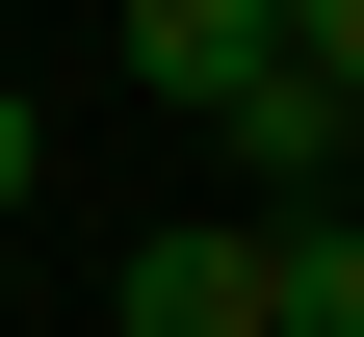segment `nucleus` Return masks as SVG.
<instances>
[{
    "mask_svg": "<svg viewBox=\"0 0 364 337\" xmlns=\"http://www.w3.org/2000/svg\"><path fill=\"white\" fill-rule=\"evenodd\" d=\"M287 78H312L338 130H364V0H287Z\"/></svg>",
    "mask_w": 364,
    "mask_h": 337,
    "instance_id": "39448f33",
    "label": "nucleus"
},
{
    "mask_svg": "<svg viewBox=\"0 0 364 337\" xmlns=\"http://www.w3.org/2000/svg\"><path fill=\"white\" fill-rule=\"evenodd\" d=\"M260 337H364V208H287L260 233Z\"/></svg>",
    "mask_w": 364,
    "mask_h": 337,
    "instance_id": "20e7f679",
    "label": "nucleus"
},
{
    "mask_svg": "<svg viewBox=\"0 0 364 337\" xmlns=\"http://www.w3.org/2000/svg\"><path fill=\"white\" fill-rule=\"evenodd\" d=\"M235 156H260V208H235V233H287V208H338V156H364V130L312 104L287 53H260V104H235Z\"/></svg>",
    "mask_w": 364,
    "mask_h": 337,
    "instance_id": "7ed1b4c3",
    "label": "nucleus"
},
{
    "mask_svg": "<svg viewBox=\"0 0 364 337\" xmlns=\"http://www.w3.org/2000/svg\"><path fill=\"white\" fill-rule=\"evenodd\" d=\"M105 311H130V337H260V233H235V208H208V233H156Z\"/></svg>",
    "mask_w": 364,
    "mask_h": 337,
    "instance_id": "f03ea898",
    "label": "nucleus"
},
{
    "mask_svg": "<svg viewBox=\"0 0 364 337\" xmlns=\"http://www.w3.org/2000/svg\"><path fill=\"white\" fill-rule=\"evenodd\" d=\"M26 182H53V104H26V78H0V208H26Z\"/></svg>",
    "mask_w": 364,
    "mask_h": 337,
    "instance_id": "423d86ee",
    "label": "nucleus"
},
{
    "mask_svg": "<svg viewBox=\"0 0 364 337\" xmlns=\"http://www.w3.org/2000/svg\"><path fill=\"white\" fill-rule=\"evenodd\" d=\"M260 53H287V0H130V78H156V104H208V130L260 104Z\"/></svg>",
    "mask_w": 364,
    "mask_h": 337,
    "instance_id": "f257e3e1",
    "label": "nucleus"
}]
</instances>
